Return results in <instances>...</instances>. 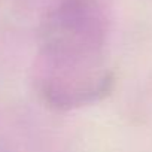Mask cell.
Returning <instances> with one entry per match:
<instances>
[{
	"label": "cell",
	"mask_w": 152,
	"mask_h": 152,
	"mask_svg": "<svg viewBox=\"0 0 152 152\" xmlns=\"http://www.w3.org/2000/svg\"><path fill=\"white\" fill-rule=\"evenodd\" d=\"M45 42L36 64V84L54 106H73L104 93L107 73L99 55L103 14L94 0H63L43 24Z\"/></svg>",
	"instance_id": "cell-1"
}]
</instances>
